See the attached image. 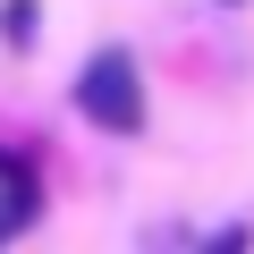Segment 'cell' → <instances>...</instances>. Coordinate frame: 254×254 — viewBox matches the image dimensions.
<instances>
[{
    "instance_id": "6da1fadb",
    "label": "cell",
    "mask_w": 254,
    "mask_h": 254,
    "mask_svg": "<svg viewBox=\"0 0 254 254\" xmlns=\"http://www.w3.org/2000/svg\"><path fill=\"white\" fill-rule=\"evenodd\" d=\"M76 110H85V127H102V136H144V68H136L127 43H102L76 68Z\"/></svg>"
},
{
    "instance_id": "7a4b0ae2",
    "label": "cell",
    "mask_w": 254,
    "mask_h": 254,
    "mask_svg": "<svg viewBox=\"0 0 254 254\" xmlns=\"http://www.w3.org/2000/svg\"><path fill=\"white\" fill-rule=\"evenodd\" d=\"M34 220H43V170L26 153H0V246L26 237Z\"/></svg>"
},
{
    "instance_id": "3957f363",
    "label": "cell",
    "mask_w": 254,
    "mask_h": 254,
    "mask_svg": "<svg viewBox=\"0 0 254 254\" xmlns=\"http://www.w3.org/2000/svg\"><path fill=\"white\" fill-rule=\"evenodd\" d=\"M0 43H9V51H34L43 43V0H0Z\"/></svg>"
},
{
    "instance_id": "277c9868",
    "label": "cell",
    "mask_w": 254,
    "mask_h": 254,
    "mask_svg": "<svg viewBox=\"0 0 254 254\" xmlns=\"http://www.w3.org/2000/svg\"><path fill=\"white\" fill-rule=\"evenodd\" d=\"M195 254H254V220H229V229H212Z\"/></svg>"
},
{
    "instance_id": "5b68a950",
    "label": "cell",
    "mask_w": 254,
    "mask_h": 254,
    "mask_svg": "<svg viewBox=\"0 0 254 254\" xmlns=\"http://www.w3.org/2000/svg\"><path fill=\"white\" fill-rule=\"evenodd\" d=\"M220 9H237V0H220Z\"/></svg>"
}]
</instances>
